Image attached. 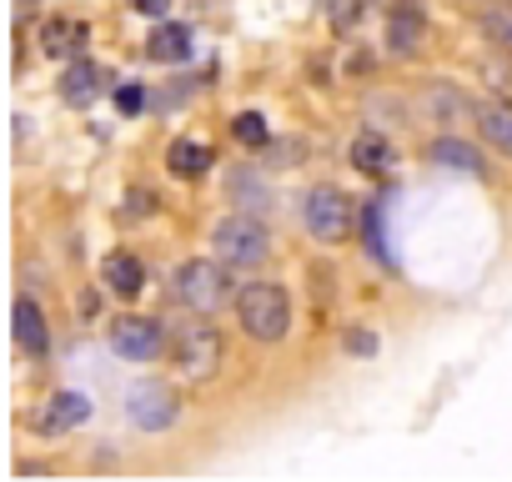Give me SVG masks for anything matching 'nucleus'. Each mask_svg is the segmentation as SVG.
Returning <instances> with one entry per match:
<instances>
[{
  "label": "nucleus",
  "mask_w": 512,
  "mask_h": 482,
  "mask_svg": "<svg viewBox=\"0 0 512 482\" xmlns=\"http://www.w3.org/2000/svg\"><path fill=\"white\" fill-rule=\"evenodd\" d=\"M236 317H241V332L251 342H282L292 332V297L277 287V282H246L236 292Z\"/></svg>",
  "instance_id": "f257e3e1"
},
{
  "label": "nucleus",
  "mask_w": 512,
  "mask_h": 482,
  "mask_svg": "<svg viewBox=\"0 0 512 482\" xmlns=\"http://www.w3.org/2000/svg\"><path fill=\"white\" fill-rule=\"evenodd\" d=\"M211 247H216V257H221L231 272H251V267H262V262L272 257V236H267V226L256 221L251 211H236V216L216 221Z\"/></svg>",
  "instance_id": "f03ea898"
},
{
  "label": "nucleus",
  "mask_w": 512,
  "mask_h": 482,
  "mask_svg": "<svg viewBox=\"0 0 512 482\" xmlns=\"http://www.w3.org/2000/svg\"><path fill=\"white\" fill-rule=\"evenodd\" d=\"M176 302L191 307L196 317H211L216 307L231 302V267L216 257H191L176 267Z\"/></svg>",
  "instance_id": "7ed1b4c3"
},
{
  "label": "nucleus",
  "mask_w": 512,
  "mask_h": 482,
  "mask_svg": "<svg viewBox=\"0 0 512 482\" xmlns=\"http://www.w3.org/2000/svg\"><path fill=\"white\" fill-rule=\"evenodd\" d=\"M302 226L312 241H322V247H337V241H347L352 231V201L342 186H312L307 201H302Z\"/></svg>",
  "instance_id": "20e7f679"
},
{
  "label": "nucleus",
  "mask_w": 512,
  "mask_h": 482,
  "mask_svg": "<svg viewBox=\"0 0 512 482\" xmlns=\"http://www.w3.org/2000/svg\"><path fill=\"white\" fill-rule=\"evenodd\" d=\"M126 417L141 432H166L181 417V392L171 382H161V377H146V382H136L126 392Z\"/></svg>",
  "instance_id": "39448f33"
},
{
  "label": "nucleus",
  "mask_w": 512,
  "mask_h": 482,
  "mask_svg": "<svg viewBox=\"0 0 512 482\" xmlns=\"http://www.w3.org/2000/svg\"><path fill=\"white\" fill-rule=\"evenodd\" d=\"M171 352H176V367H181L186 377H216V367H221V357H226V342H221V332H216L211 322H186V327L176 332Z\"/></svg>",
  "instance_id": "423d86ee"
},
{
  "label": "nucleus",
  "mask_w": 512,
  "mask_h": 482,
  "mask_svg": "<svg viewBox=\"0 0 512 482\" xmlns=\"http://www.w3.org/2000/svg\"><path fill=\"white\" fill-rule=\"evenodd\" d=\"M106 342H111V352H116L121 362H151V357L161 352L166 332H161V322H151V317H136V312H126V317H116V322H111Z\"/></svg>",
  "instance_id": "0eeeda50"
},
{
  "label": "nucleus",
  "mask_w": 512,
  "mask_h": 482,
  "mask_svg": "<svg viewBox=\"0 0 512 482\" xmlns=\"http://www.w3.org/2000/svg\"><path fill=\"white\" fill-rule=\"evenodd\" d=\"M86 417H91V397L76 392V387H61V392L36 412V432H41V437H61V432H76Z\"/></svg>",
  "instance_id": "6e6552de"
},
{
  "label": "nucleus",
  "mask_w": 512,
  "mask_h": 482,
  "mask_svg": "<svg viewBox=\"0 0 512 482\" xmlns=\"http://www.w3.org/2000/svg\"><path fill=\"white\" fill-rule=\"evenodd\" d=\"M11 332H16V347L26 357H46L51 352V327H46V312L36 297H16V312H11Z\"/></svg>",
  "instance_id": "1a4fd4ad"
},
{
  "label": "nucleus",
  "mask_w": 512,
  "mask_h": 482,
  "mask_svg": "<svg viewBox=\"0 0 512 482\" xmlns=\"http://www.w3.org/2000/svg\"><path fill=\"white\" fill-rule=\"evenodd\" d=\"M422 41H427L422 6H417V0H402V6L387 16V46H392L397 56H417V51H422Z\"/></svg>",
  "instance_id": "9d476101"
},
{
  "label": "nucleus",
  "mask_w": 512,
  "mask_h": 482,
  "mask_svg": "<svg viewBox=\"0 0 512 482\" xmlns=\"http://www.w3.org/2000/svg\"><path fill=\"white\" fill-rule=\"evenodd\" d=\"M41 51L51 61H76L86 51V21H71V16H51L41 26Z\"/></svg>",
  "instance_id": "9b49d317"
},
{
  "label": "nucleus",
  "mask_w": 512,
  "mask_h": 482,
  "mask_svg": "<svg viewBox=\"0 0 512 482\" xmlns=\"http://www.w3.org/2000/svg\"><path fill=\"white\" fill-rule=\"evenodd\" d=\"M96 96H101V66H96V61H86V56L66 61V76H61V101H66V106H91Z\"/></svg>",
  "instance_id": "f8f14e48"
},
{
  "label": "nucleus",
  "mask_w": 512,
  "mask_h": 482,
  "mask_svg": "<svg viewBox=\"0 0 512 482\" xmlns=\"http://www.w3.org/2000/svg\"><path fill=\"white\" fill-rule=\"evenodd\" d=\"M427 161L442 166V171L482 176V156H477V146H467V141H457V136H437V141L427 146Z\"/></svg>",
  "instance_id": "ddd939ff"
},
{
  "label": "nucleus",
  "mask_w": 512,
  "mask_h": 482,
  "mask_svg": "<svg viewBox=\"0 0 512 482\" xmlns=\"http://www.w3.org/2000/svg\"><path fill=\"white\" fill-rule=\"evenodd\" d=\"M101 282H106V292H116V297H136V292L146 287V267H141L131 252H111V257L101 262Z\"/></svg>",
  "instance_id": "4468645a"
},
{
  "label": "nucleus",
  "mask_w": 512,
  "mask_h": 482,
  "mask_svg": "<svg viewBox=\"0 0 512 482\" xmlns=\"http://www.w3.org/2000/svg\"><path fill=\"white\" fill-rule=\"evenodd\" d=\"M166 161H171V171H176L181 181H196V176H206V171H211L216 151H211L206 141H196V136H181V141H171Z\"/></svg>",
  "instance_id": "2eb2a0df"
},
{
  "label": "nucleus",
  "mask_w": 512,
  "mask_h": 482,
  "mask_svg": "<svg viewBox=\"0 0 512 482\" xmlns=\"http://www.w3.org/2000/svg\"><path fill=\"white\" fill-rule=\"evenodd\" d=\"M392 161H397V151H392V141H387V136L362 131V136L352 141V166H357L362 176H387V171H392Z\"/></svg>",
  "instance_id": "dca6fc26"
},
{
  "label": "nucleus",
  "mask_w": 512,
  "mask_h": 482,
  "mask_svg": "<svg viewBox=\"0 0 512 482\" xmlns=\"http://www.w3.org/2000/svg\"><path fill=\"white\" fill-rule=\"evenodd\" d=\"M146 56H151V61H166V66L186 61V56H191V31H186V26H156L151 41H146Z\"/></svg>",
  "instance_id": "f3484780"
},
{
  "label": "nucleus",
  "mask_w": 512,
  "mask_h": 482,
  "mask_svg": "<svg viewBox=\"0 0 512 482\" xmlns=\"http://www.w3.org/2000/svg\"><path fill=\"white\" fill-rule=\"evenodd\" d=\"M477 131H482L502 156H512V106H502V101L477 106Z\"/></svg>",
  "instance_id": "a211bd4d"
},
{
  "label": "nucleus",
  "mask_w": 512,
  "mask_h": 482,
  "mask_svg": "<svg viewBox=\"0 0 512 482\" xmlns=\"http://www.w3.org/2000/svg\"><path fill=\"white\" fill-rule=\"evenodd\" d=\"M231 131H236L241 146H256V151L272 146V131H267V116H262V111H241V116L231 121Z\"/></svg>",
  "instance_id": "6ab92c4d"
},
{
  "label": "nucleus",
  "mask_w": 512,
  "mask_h": 482,
  "mask_svg": "<svg viewBox=\"0 0 512 482\" xmlns=\"http://www.w3.org/2000/svg\"><path fill=\"white\" fill-rule=\"evenodd\" d=\"M482 31H487L497 46H507V51H512V6H492V11L482 16Z\"/></svg>",
  "instance_id": "aec40b11"
},
{
  "label": "nucleus",
  "mask_w": 512,
  "mask_h": 482,
  "mask_svg": "<svg viewBox=\"0 0 512 482\" xmlns=\"http://www.w3.org/2000/svg\"><path fill=\"white\" fill-rule=\"evenodd\" d=\"M231 191L246 196V201H241L246 211H262V206H267V191H262V181H256V176H241V171H236V176H231Z\"/></svg>",
  "instance_id": "412c9836"
},
{
  "label": "nucleus",
  "mask_w": 512,
  "mask_h": 482,
  "mask_svg": "<svg viewBox=\"0 0 512 482\" xmlns=\"http://www.w3.org/2000/svg\"><path fill=\"white\" fill-rule=\"evenodd\" d=\"M427 111H437V116L447 111V116H452V111H462V96H457L452 86H432V91H427Z\"/></svg>",
  "instance_id": "4be33fe9"
},
{
  "label": "nucleus",
  "mask_w": 512,
  "mask_h": 482,
  "mask_svg": "<svg viewBox=\"0 0 512 482\" xmlns=\"http://www.w3.org/2000/svg\"><path fill=\"white\" fill-rule=\"evenodd\" d=\"M141 106H146L141 86H131V81H126V86H116V111H121V116H136Z\"/></svg>",
  "instance_id": "5701e85b"
},
{
  "label": "nucleus",
  "mask_w": 512,
  "mask_h": 482,
  "mask_svg": "<svg viewBox=\"0 0 512 482\" xmlns=\"http://www.w3.org/2000/svg\"><path fill=\"white\" fill-rule=\"evenodd\" d=\"M342 347H347L352 357H372V352H377V337H372V332H362V327H352V332L342 337Z\"/></svg>",
  "instance_id": "b1692460"
},
{
  "label": "nucleus",
  "mask_w": 512,
  "mask_h": 482,
  "mask_svg": "<svg viewBox=\"0 0 512 482\" xmlns=\"http://www.w3.org/2000/svg\"><path fill=\"white\" fill-rule=\"evenodd\" d=\"M136 11H141V16H151V21H161V16L171 11V0H136Z\"/></svg>",
  "instance_id": "393cba45"
}]
</instances>
